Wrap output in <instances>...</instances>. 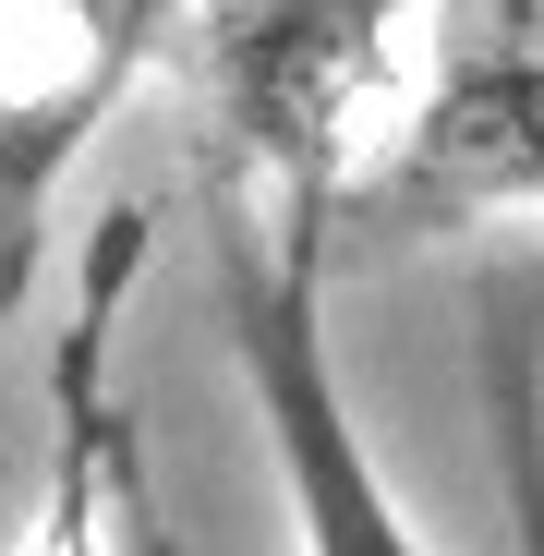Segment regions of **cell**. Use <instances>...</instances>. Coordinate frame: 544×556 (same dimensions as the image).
<instances>
[{"instance_id":"1","label":"cell","mask_w":544,"mask_h":556,"mask_svg":"<svg viewBox=\"0 0 544 556\" xmlns=\"http://www.w3.org/2000/svg\"><path fill=\"white\" fill-rule=\"evenodd\" d=\"M206 98L266 206L327 218L400 169L423 85V0H194Z\"/></svg>"},{"instance_id":"2","label":"cell","mask_w":544,"mask_h":556,"mask_svg":"<svg viewBox=\"0 0 544 556\" xmlns=\"http://www.w3.org/2000/svg\"><path fill=\"white\" fill-rule=\"evenodd\" d=\"M218 339L242 363V400L279 459V508L303 556H423V532L400 520L376 447L351 424L339 351H327V218L266 206L242 242L218 218Z\"/></svg>"},{"instance_id":"3","label":"cell","mask_w":544,"mask_h":556,"mask_svg":"<svg viewBox=\"0 0 544 556\" xmlns=\"http://www.w3.org/2000/svg\"><path fill=\"white\" fill-rule=\"evenodd\" d=\"M181 25H194V0H0V315H13L49 194Z\"/></svg>"},{"instance_id":"4","label":"cell","mask_w":544,"mask_h":556,"mask_svg":"<svg viewBox=\"0 0 544 556\" xmlns=\"http://www.w3.org/2000/svg\"><path fill=\"white\" fill-rule=\"evenodd\" d=\"M134 266H146V218H110L98 254H85V303L61 327V363H49V459H37V508H25L13 556H122V532H134L146 447H134V412L110 400V339H122Z\"/></svg>"},{"instance_id":"5","label":"cell","mask_w":544,"mask_h":556,"mask_svg":"<svg viewBox=\"0 0 544 556\" xmlns=\"http://www.w3.org/2000/svg\"><path fill=\"white\" fill-rule=\"evenodd\" d=\"M496 447H508V508L520 556H544V400H532V327H496Z\"/></svg>"},{"instance_id":"6","label":"cell","mask_w":544,"mask_h":556,"mask_svg":"<svg viewBox=\"0 0 544 556\" xmlns=\"http://www.w3.org/2000/svg\"><path fill=\"white\" fill-rule=\"evenodd\" d=\"M460 206H544V122L520 134V146H496L484 169H472V194Z\"/></svg>"},{"instance_id":"7","label":"cell","mask_w":544,"mask_h":556,"mask_svg":"<svg viewBox=\"0 0 544 556\" xmlns=\"http://www.w3.org/2000/svg\"><path fill=\"white\" fill-rule=\"evenodd\" d=\"M134 556H169V532H157V508H146V484H134Z\"/></svg>"}]
</instances>
